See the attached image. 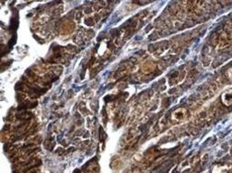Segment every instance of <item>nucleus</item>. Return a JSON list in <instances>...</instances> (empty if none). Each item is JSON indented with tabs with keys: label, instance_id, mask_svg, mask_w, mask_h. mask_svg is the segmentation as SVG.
Returning <instances> with one entry per match:
<instances>
[{
	"label": "nucleus",
	"instance_id": "obj_2",
	"mask_svg": "<svg viewBox=\"0 0 232 173\" xmlns=\"http://www.w3.org/2000/svg\"><path fill=\"white\" fill-rule=\"evenodd\" d=\"M228 75H229L230 78H231L232 79V68H230V69L228 71Z\"/></svg>",
	"mask_w": 232,
	"mask_h": 173
},
{
	"label": "nucleus",
	"instance_id": "obj_1",
	"mask_svg": "<svg viewBox=\"0 0 232 173\" xmlns=\"http://www.w3.org/2000/svg\"><path fill=\"white\" fill-rule=\"evenodd\" d=\"M221 99H222L223 103H224L226 106H230V105H232V90H229V91L225 92V93L222 95Z\"/></svg>",
	"mask_w": 232,
	"mask_h": 173
}]
</instances>
